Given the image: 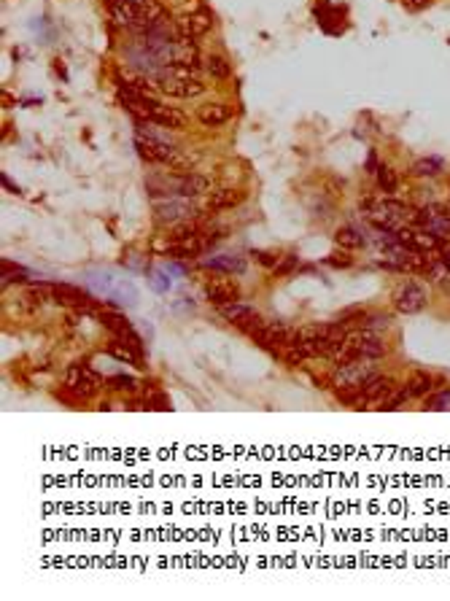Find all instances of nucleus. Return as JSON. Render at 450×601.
<instances>
[{
	"label": "nucleus",
	"instance_id": "17",
	"mask_svg": "<svg viewBox=\"0 0 450 601\" xmlns=\"http://www.w3.org/2000/svg\"><path fill=\"white\" fill-rule=\"evenodd\" d=\"M243 200H246V195H243L240 189L222 186V189H216V192L208 197V205H210L213 210H226V208H235V205H240Z\"/></svg>",
	"mask_w": 450,
	"mask_h": 601
},
{
	"label": "nucleus",
	"instance_id": "19",
	"mask_svg": "<svg viewBox=\"0 0 450 601\" xmlns=\"http://www.w3.org/2000/svg\"><path fill=\"white\" fill-rule=\"evenodd\" d=\"M442 170V159L437 156H421L413 162V176L415 178H431Z\"/></svg>",
	"mask_w": 450,
	"mask_h": 601
},
{
	"label": "nucleus",
	"instance_id": "12",
	"mask_svg": "<svg viewBox=\"0 0 450 601\" xmlns=\"http://www.w3.org/2000/svg\"><path fill=\"white\" fill-rule=\"evenodd\" d=\"M210 27H213V17H210L205 8H197V11H192L189 17L181 19L178 33H181V38H200Z\"/></svg>",
	"mask_w": 450,
	"mask_h": 601
},
{
	"label": "nucleus",
	"instance_id": "25",
	"mask_svg": "<svg viewBox=\"0 0 450 601\" xmlns=\"http://www.w3.org/2000/svg\"><path fill=\"white\" fill-rule=\"evenodd\" d=\"M424 407L426 410H450V388H442L434 397H429Z\"/></svg>",
	"mask_w": 450,
	"mask_h": 601
},
{
	"label": "nucleus",
	"instance_id": "13",
	"mask_svg": "<svg viewBox=\"0 0 450 601\" xmlns=\"http://www.w3.org/2000/svg\"><path fill=\"white\" fill-rule=\"evenodd\" d=\"M232 105H226V102H205L197 108V119H200L205 127H222L226 125L229 119H232Z\"/></svg>",
	"mask_w": 450,
	"mask_h": 601
},
{
	"label": "nucleus",
	"instance_id": "2",
	"mask_svg": "<svg viewBox=\"0 0 450 601\" xmlns=\"http://www.w3.org/2000/svg\"><path fill=\"white\" fill-rule=\"evenodd\" d=\"M154 81L165 95L181 98V100L200 98L205 92V84L197 75V71H189V68H165L159 75H154Z\"/></svg>",
	"mask_w": 450,
	"mask_h": 601
},
{
	"label": "nucleus",
	"instance_id": "11",
	"mask_svg": "<svg viewBox=\"0 0 450 601\" xmlns=\"http://www.w3.org/2000/svg\"><path fill=\"white\" fill-rule=\"evenodd\" d=\"M51 300L57 305H65V307H98V302H92L81 289H75L71 283H51Z\"/></svg>",
	"mask_w": 450,
	"mask_h": 601
},
{
	"label": "nucleus",
	"instance_id": "20",
	"mask_svg": "<svg viewBox=\"0 0 450 601\" xmlns=\"http://www.w3.org/2000/svg\"><path fill=\"white\" fill-rule=\"evenodd\" d=\"M170 243H181V240H192L197 237V219H186V222H178V224L170 229Z\"/></svg>",
	"mask_w": 450,
	"mask_h": 601
},
{
	"label": "nucleus",
	"instance_id": "18",
	"mask_svg": "<svg viewBox=\"0 0 450 601\" xmlns=\"http://www.w3.org/2000/svg\"><path fill=\"white\" fill-rule=\"evenodd\" d=\"M334 240H337V246L340 249H348V251H356V249H364V237H361V232L359 229H353V226H343L337 235H334Z\"/></svg>",
	"mask_w": 450,
	"mask_h": 601
},
{
	"label": "nucleus",
	"instance_id": "6",
	"mask_svg": "<svg viewBox=\"0 0 450 601\" xmlns=\"http://www.w3.org/2000/svg\"><path fill=\"white\" fill-rule=\"evenodd\" d=\"M219 310H222V316H224L226 321H232L240 332H246L251 337L267 324V321H264L251 305H246V302H232V305H224V307H219Z\"/></svg>",
	"mask_w": 450,
	"mask_h": 601
},
{
	"label": "nucleus",
	"instance_id": "7",
	"mask_svg": "<svg viewBox=\"0 0 450 601\" xmlns=\"http://www.w3.org/2000/svg\"><path fill=\"white\" fill-rule=\"evenodd\" d=\"M426 289L418 283V280H407V283H402L399 289H397V294H394V310L397 313H404V316H413V313H421L426 307Z\"/></svg>",
	"mask_w": 450,
	"mask_h": 601
},
{
	"label": "nucleus",
	"instance_id": "28",
	"mask_svg": "<svg viewBox=\"0 0 450 601\" xmlns=\"http://www.w3.org/2000/svg\"><path fill=\"white\" fill-rule=\"evenodd\" d=\"M294 267H297V256H283V259L276 264V273L283 276V273H291Z\"/></svg>",
	"mask_w": 450,
	"mask_h": 601
},
{
	"label": "nucleus",
	"instance_id": "9",
	"mask_svg": "<svg viewBox=\"0 0 450 601\" xmlns=\"http://www.w3.org/2000/svg\"><path fill=\"white\" fill-rule=\"evenodd\" d=\"M154 210L159 222H186V216H197V208L186 197H162Z\"/></svg>",
	"mask_w": 450,
	"mask_h": 601
},
{
	"label": "nucleus",
	"instance_id": "5",
	"mask_svg": "<svg viewBox=\"0 0 450 601\" xmlns=\"http://www.w3.org/2000/svg\"><path fill=\"white\" fill-rule=\"evenodd\" d=\"M394 388H397V380L380 373V375L372 377V380L359 391V397H356V402H353V407H359V410H372V407H375L377 410L380 402L386 400Z\"/></svg>",
	"mask_w": 450,
	"mask_h": 601
},
{
	"label": "nucleus",
	"instance_id": "14",
	"mask_svg": "<svg viewBox=\"0 0 450 601\" xmlns=\"http://www.w3.org/2000/svg\"><path fill=\"white\" fill-rule=\"evenodd\" d=\"M149 125H159V127H170V129H183L186 127V114L181 108H170V105H162L154 111V116L149 119Z\"/></svg>",
	"mask_w": 450,
	"mask_h": 601
},
{
	"label": "nucleus",
	"instance_id": "10",
	"mask_svg": "<svg viewBox=\"0 0 450 601\" xmlns=\"http://www.w3.org/2000/svg\"><path fill=\"white\" fill-rule=\"evenodd\" d=\"M205 297L213 302L216 307H224V305H232V302L240 300V286L229 278H213L205 283Z\"/></svg>",
	"mask_w": 450,
	"mask_h": 601
},
{
	"label": "nucleus",
	"instance_id": "22",
	"mask_svg": "<svg viewBox=\"0 0 450 601\" xmlns=\"http://www.w3.org/2000/svg\"><path fill=\"white\" fill-rule=\"evenodd\" d=\"M100 321L108 332H114V337L122 334L125 329H129V321H127L125 316H119V313H100Z\"/></svg>",
	"mask_w": 450,
	"mask_h": 601
},
{
	"label": "nucleus",
	"instance_id": "8",
	"mask_svg": "<svg viewBox=\"0 0 450 601\" xmlns=\"http://www.w3.org/2000/svg\"><path fill=\"white\" fill-rule=\"evenodd\" d=\"M65 380H68V388L75 400H92L102 386V377L92 370H84V367H71Z\"/></svg>",
	"mask_w": 450,
	"mask_h": 601
},
{
	"label": "nucleus",
	"instance_id": "15",
	"mask_svg": "<svg viewBox=\"0 0 450 601\" xmlns=\"http://www.w3.org/2000/svg\"><path fill=\"white\" fill-rule=\"evenodd\" d=\"M200 267L216 270V273H243L246 270V259L232 256V253H222V256H213V259H200Z\"/></svg>",
	"mask_w": 450,
	"mask_h": 601
},
{
	"label": "nucleus",
	"instance_id": "27",
	"mask_svg": "<svg viewBox=\"0 0 450 601\" xmlns=\"http://www.w3.org/2000/svg\"><path fill=\"white\" fill-rule=\"evenodd\" d=\"M111 386H114L116 391H135V388H138V383H135L132 377H114Z\"/></svg>",
	"mask_w": 450,
	"mask_h": 601
},
{
	"label": "nucleus",
	"instance_id": "21",
	"mask_svg": "<svg viewBox=\"0 0 450 601\" xmlns=\"http://www.w3.org/2000/svg\"><path fill=\"white\" fill-rule=\"evenodd\" d=\"M377 186L386 192V195H394L397 189H399V176H397V170H391V168H380L377 170Z\"/></svg>",
	"mask_w": 450,
	"mask_h": 601
},
{
	"label": "nucleus",
	"instance_id": "26",
	"mask_svg": "<svg viewBox=\"0 0 450 601\" xmlns=\"http://www.w3.org/2000/svg\"><path fill=\"white\" fill-rule=\"evenodd\" d=\"M326 264L329 267H337V270H345V267H350L353 264V259H350V251L348 253H332V256H326Z\"/></svg>",
	"mask_w": 450,
	"mask_h": 601
},
{
	"label": "nucleus",
	"instance_id": "24",
	"mask_svg": "<svg viewBox=\"0 0 450 601\" xmlns=\"http://www.w3.org/2000/svg\"><path fill=\"white\" fill-rule=\"evenodd\" d=\"M407 400H410V397H407L404 386H397V388H394V391H391V394H388L386 400L380 402V407H377V410H399V407H402V404H404Z\"/></svg>",
	"mask_w": 450,
	"mask_h": 601
},
{
	"label": "nucleus",
	"instance_id": "4",
	"mask_svg": "<svg viewBox=\"0 0 450 601\" xmlns=\"http://www.w3.org/2000/svg\"><path fill=\"white\" fill-rule=\"evenodd\" d=\"M87 283H89V289L95 294H100L105 300L119 302V305H132V302L138 300L135 286L129 280H125V278L114 276L111 270H92L87 276Z\"/></svg>",
	"mask_w": 450,
	"mask_h": 601
},
{
	"label": "nucleus",
	"instance_id": "1",
	"mask_svg": "<svg viewBox=\"0 0 450 601\" xmlns=\"http://www.w3.org/2000/svg\"><path fill=\"white\" fill-rule=\"evenodd\" d=\"M108 17L111 22L122 27H151L165 17L162 6L156 0H108Z\"/></svg>",
	"mask_w": 450,
	"mask_h": 601
},
{
	"label": "nucleus",
	"instance_id": "30",
	"mask_svg": "<svg viewBox=\"0 0 450 601\" xmlns=\"http://www.w3.org/2000/svg\"><path fill=\"white\" fill-rule=\"evenodd\" d=\"M429 3H431V0H407V6H418V8H421V6H429Z\"/></svg>",
	"mask_w": 450,
	"mask_h": 601
},
{
	"label": "nucleus",
	"instance_id": "3",
	"mask_svg": "<svg viewBox=\"0 0 450 601\" xmlns=\"http://www.w3.org/2000/svg\"><path fill=\"white\" fill-rule=\"evenodd\" d=\"M377 375H380L377 359H350L345 364H337V370L332 375V386H334V391L364 388Z\"/></svg>",
	"mask_w": 450,
	"mask_h": 601
},
{
	"label": "nucleus",
	"instance_id": "23",
	"mask_svg": "<svg viewBox=\"0 0 450 601\" xmlns=\"http://www.w3.org/2000/svg\"><path fill=\"white\" fill-rule=\"evenodd\" d=\"M205 71L213 75V78H226V75H229V62H226L224 57H219V54H210V57L205 60Z\"/></svg>",
	"mask_w": 450,
	"mask_h": 601
},
{
	"label": "nucleus",
	"instance_id": "16",
	"mask_svg": "<svg viewBox=\"0 0 450 601\" xmlns=\"http://www.w3.org/2000/svg\"><path fill=\"white\" fill-rule=\"evenodd\" d=\"M404 391H407V397L410 400H426L431 391H434V377L421 373V370H415L413 375L407 377V383H404Z\"/></svg>",
	"mask_w": 450,
	"mask_h": 601
},
{
	"label": "nucleus",
	"instance_id": "29",
	"mask_svg": "<svg viewBox=\"0 0 450 601\" xmlns=\"http://www.w3.org/2000/svg\"><path fill=\"white\" fill-rule=\"evenodd\" d=\"M256 259H259V264H262V267H273V270H276L278 259L273 256V253H256Z\"/></svg>",
	"mask_w": 450,
	"mask_h": 601
}]
</instances>
